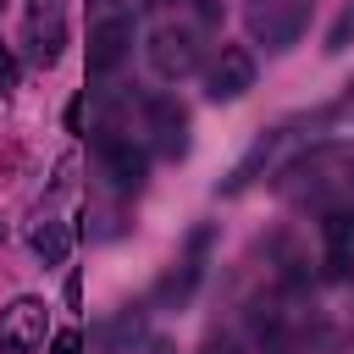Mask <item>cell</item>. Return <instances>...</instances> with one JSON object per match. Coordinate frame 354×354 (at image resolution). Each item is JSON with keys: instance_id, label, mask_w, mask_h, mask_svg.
<instances>
[{"instance_id": "14", "label": "cell", "mask_w": 354, "mask_h": 354, "mask_svg": "<svg viewBox=\"0 0 354 354\" xmlns=\"http://www.w3.org/2000/svg\"><path fill=\"white\" fill-rule=\"evenodd\" d=\"M66 127H72V133H77V127H83V94H77V100H72V105H66Z\"/></svg>"}, {"instance_id": "17", "label": "cell", "mask_w": 354, "mask_h": 354, "mask_svg": "<svg viewBox=\"0 0 354 354\" xmlns=\"http://www.w3.org/2000/svg\"><path fill=\"white\" fill-rule=\"evenodd\" d=\"M144 354H177V348H171V343H149Z\"/></svg>"}, {"instance_id": "4", "label": "cell", "mask_w": 354, "mask_h": 354, "mask_svg": "<svg viewBox=\"0 0 354 354\" xmlns=\"http://www.w3.org/2000/svg\"><path fill=\"white\" fill-rule=\"evenodd\" d=\"M254 88V55L243 44H221L216 66H210V100H238Z\"/></svg>"}, {"instance_id": "8", "label": "cell", "mask_w": 354, "mask_h": 354, "mask_svg": "<svg viewBox=\"0 0 354 354\" xmlns=\"http://www.w3.org/2000/svg\"><path fill=\"white\" fill-rule=\"evenodd\" d=\"M194 288H199V254H188L177 271H166V277L155 282V304H160V310H183Z\"/></svg>"}, {"instance_id": "15", "label": "cell", "mask_w": 354, "mask_h": 354, "mask_svg": "<svg viewBox=\"0 0 354 354\" xmlns=\"http://www.w3.org/2000/svg\"><path fill=\"white\" fill-rule=\"evenodd\" d=\"M66 304H72V310L83 304V277H66Z\"/></svg>"}, {"instance_id": "18", "label": "cell", "mask_w": 354, "mask_h": 354, "mask_svg": "<svg viewBox=\"0 0 354 354\" xmlns=\"http://www.w3.org/2000/svg\"><path fill=\"white\" fill-rule=\"evenodd\" d=\"M0 238H6V227H0Z\"/></svg>"}, {"instance_id": "19", "label": "cell", "mask_w": 354, "mask_h": 354, "mask_svg": "<svg viewBox=\"0 0 354 354\" xmlns=\"http://www.w3.org/2000/svg\"><path fill=\"white\" fill-rule=\"evenodd\" d=\"M0 6H6V0H0Z\"/></svg>"}, {"instance_id": "5", "label": "cell", "mask_w": 354, "mask_h": 354, "mask_svg": "<svg viewBox=\"0 0 354 354\" xmlns=\"http://www.w3.org/2000/svg\"><path fill=\"white\" fill-rule=\"evenodd\" d=\"M127 44H133V22H127V17H105V22L88 33V72H94V77L116 72V61L127 55Z\"/></svg>"}, {"instance_id": "10", "label": "cell", "mask_w": 354, "mask_h": 354, "mask_svg": "<svg viewBox=\"0 0 354 354\" xmlns=\"http://www.w3.org/2000/svg\"><path fill=\"white\" fill-rule=\"evenodd\" d=\"M321 238L332 254H348L354 249V210H326L321 216Z\"/></svg>"}, {"instance_id": "9", "label": "cell", "mask_w": 354, "mask_h": 354, "mask_svg": "<svg viewBox=\"0 0 354 354\" xmlns=\"http://www.w3.org/2000/svg\"><path fill=\"white\" fill-rule=\"evenodd\" d=\"M66 249H72L66 221H39V227H33V254H39L44 266H61V260H66Z\"/></svg>"}, {"instance_id": "12", "label": "cell", "mask_w": 354, "mask_h": 354, "mask_svg": "<svg viewBox=\"0 0 354 354\" xmlns=\"http://www.w3.org/2000/svg\"><path fill=\"white\" fill-rule=\"evenodd\" d=\"M50 354H83V337L66 326V332H55V337H50Z\"/></svg>"}, {"instance_id": "16", "label": "cell", "mask_w": 354, "mask_h": 354, "mask_svg": "<svg viewBox=\"0 0 354 354\" xmlns=\"http://www.w3.org/2000/svg\"><path fill=\"white\" fill-rule=\"evenodd\" d=\"M205 354H238V343H232V337H210V343H205Z\"/></svg>"}, {"instance_id": "6", "label": "cell", "mask_w": 354, "mask_h": 354, "mask_svg": "<svg viewBox=\"0 0 354 354\" xmlns=\"http://www.w3.org/2000/svg\"><path fill=\"white\" fill-rule=\"evenodd\" d=\"M100 155H105L111 183H116V188H127V194H138V188H144L149 160H144V149H133L127 138H116V127H105V133H100Z\"/></svg>"}, {"instance_id": "2", "label": "cell", "mask_w": 354, "mask_h": 354, "mask_svg": "<svg viewBox=\"0 0 354 354\" xmlns=\"http://www.w3.org/2000/svg\"><path fill=\"white\" fill-rule=\"evenodd\" d=\"M44 348V299H11L0 310V354Z\"/></svg>"}, {"instance_id": "1", "label": "cell", "mask_w": 354, "mask_h": 354, "mask_svg": "<svg viewBox=\"0 0 354 354\" xmlns=\"http://www.w3.org/2000/svg\"><path fill=\"white\" fill-rule=\"evenodd\" d=\"M304 22H310V0H249V33H254L266 50L299 44Z\"/></svg>"}, {"instance_id": "7", "label": "cell", "mask_w": 354, "mask_h": 354, "mask_svg": "<svg viewBox=\"0 0 354 354\" xmlns=\"http://www.w3.org/2000/svg\"><path fill=\"white\" fill-rule=\"evenodd\" d=\"M149 122H155V144H160V155H166V160L188 155V111H183L177 100L155 94V100H149Z\"/></svg>"}, {"instance_id": "13", "label": "cell", "mask_w": 354, "mask_h": 354, "mask_svg": "<svg viewBox=\"0 0 354 354\" xmlns=\"http://www.w3.org/2000/svg\"><path fill=\"white\" fill-rule=\"evenodd\" d=\"M11 77H17V61H11V50H6V44H0V88H6V83H11Z\"/></svg>"}, {"instance_id": "3", "label": "cell", "mask_w": 354, "mask_h": 354, "mask_svg": "<svg viewBox=\"0 0 354 354\" xmlns=\"http://www.w3.org/2000/svg\"><path fill=\"white\" fill-rule=\"evenodd\" d=\"M149 61H155L160 77H188V72L199 66V39H194L188 28H155Z\"/></svg>"}, {"instance_id": "11", "label": "cell", "mask_w": 354, "mask_h": 354, "mask_svg": "<svg viewBox=\"0 0 354 354\" xmlns=\"http://www.w3.org/2000/svg\"><path fill=\"white\" fill-rule=\"evenodd\" d=\"M348 44H354V6H343V11H337V22L326 28V55H343Z\"/></svg>"}]
</instances>
